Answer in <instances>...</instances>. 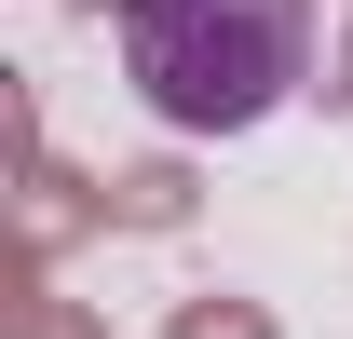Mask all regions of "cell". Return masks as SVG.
Instances as JSON below:
<instances>
[{"mask_svg": "<svg viewBox=\"0 0 353 339\" xmlns=\"http://www.w3.org/2000/svg\"><path fill=\"white\" fill-rule=\"evenodd\" d=\"M123 82L176 136H259L312 82V0H123Z\"/></svg>", "mask_w": 353, "mask_h": 339, "instance_id": "6da1fadb", "label": "cell"}]
</instances>
